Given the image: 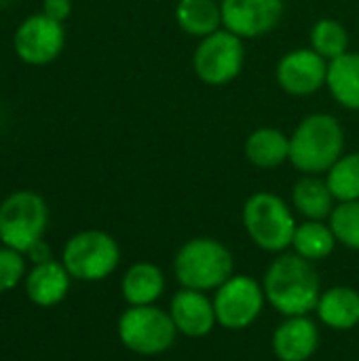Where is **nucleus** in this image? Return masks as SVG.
I'll return each instance as SVG.
<instances>
[{"label": "nucleus", "mask_w": 359, "mask_h": 361, "mask_svg": "<svg viewBox=\"0 0 359 361\" xmlns=\"http://www.w3.org/2000/svg\"><path fill=\"white\" fill-rule=\"evenodd\" d=\"M267 302L284 317L309 315L322 296L320 273L298 254H277L262 277Z\"/></svg>", "instance_id": "1"}, {"label": "nucleus", "mask_w": 359, "mask_h": 361, "mask_svg": "<svg viewBox=\"0 0 359 361\" xmlns=\"http://www.w3.org/2000/svg\"><path fill=\"white\" fill-rule=\"evenodd\" d=\"M345 154V129L334 114L313 112L290 135V163L303 176H322Z\"/></svg>", "instance_id": "2"}, {"label": "nucleus", "mask_w": 359, "mask_h": 361, "mask_svg": "<svg viewBox=\"0 0 359 361\" xmlns=\"http://www.w3.org/2000/svg\"><path fill=\"white\" fill-rule=\"evenodd\" d=\"M174 275L182 288L216 292L235 275L231 250L214 237H195L180 245L174 258Z\"/></svg>", "instance_id": "3"}, {"label": "nucleus", "mask_w": 359, "mask_h": 361, "mask_svg": "<svg viewBox=\"0 0 359 361\" xmlns=\"http://www.w3.org/2000/svg\"><path fill=\"white\" fill-rule=\"evenodd\" d=\"M243 228L250 241L269 254H284L292 247V239L296 233V218L286 203L275 192H254L243 203L241 212Z\"/></svg>", "instance_id": "4"}, {"label": "nucleus", "mask_w": 359, "mask_h": 361, "mask_svg": "<svg viewBox=\"0 0 359 361\" xmlns=\"http://www.w3.org/2000/svg\"><path fill=\"white\" fill-rule=\"evenodd\" d=\"M121 262L116 239L104 231L91 228L72 235L61 252V264L72 279L93 283L110 277Z\"/></svg>", "instance_id": "5"}, {"label": "nucleus", "mask_w": 359, "mask_h": 361, "mask_svg": "<svg viewBox=\"0 0 359 361\" xmlns=\"http://www.w3.org/2000/svg\"><path fill=\"white\" fill-rule=\"evenodd\" d=\"M49 224L47 201L32 190H17L0 203V243L28 254Z\"/></svg>", "instance_id": "6"}, {"label": "nucleus", "mask_w": 359, "mask_h": 361, "mask_svg": "<svg viewBox=\"0 0 359 361\" xmlns=\"http://www.w3.org/2000/svg\"><path fill=\"white\" fill-rule=\"evenodd\" d=\"M116 332L123 347L142 357L167 353L178 336L169 311H163L154 305L127 307L118 317Z\"/></svg>", "instance_id": "7"}, {"label": "nucleus", "mask_w": 359, "mask_h": 361, "mask_svg": "<svg viewBox=\"0 0 359 361\" xmlns=\"http://www.w3.org/2000/svg\"><path fill=\"white\" fill-rule=\"evenodd\" d=\"M243 63V38L224 27L201 38L193 55V70L197 78L209 87H224L233 82L241 74Z\"/></svg>", "instance_id": "8"}, {"label": "nucleus", "mask_w": 359, "mask_h": 361, "mask_svg": "<svg viewBox=\"0 0 359 361\" xmlns=\"http://www.w3.org/2000/svg\"><path fill=\"white\" fill-rule=\"evenodd\" d=\"M212 300L218 326L231 332H239L256 324L267 305L262 283L243 273H235L226 283H222Z\"/></svg>", "instance_id": "9"}, {"label": "nucleus", "mask_w": 359, "mask_h": 361, "mask_svg": "<svg viewBox=\"0 0 359 361\" xmlns=\"http://www.w3.org/2000/svg\"><path fill=\"white\" fill-rule=\"evenodd\" d=\"M66 44V30L61 21L44 13L30 15L19 23L13 36L15 53L30 66H47L59 57Z\"/></svg>", "instance_id": "10"}, {"label": "nucleus", "mask_w": 359, "mask_h": 361, "mask_svg": "<svg viewBox=\"0 0 359 361\" xmlns=\"http://www.w3.org/2000/svg\"><path fill=\"white\" fill-rule=\"evenodd\" d=\"M222 27L239 38H260L273 32L286 11L284 0H222Z\"/></svg>", "instance_id": "11"}, {"label": "nucleus", "mask_w": 359, "mask_h": 361, "mask_svg": "<svg viewBox=\"0 0 359 361\" xmlns=\"http://www.w3.org/2000/svg\"><path fill=\"white\" fill-rule=\"evenodd\" d=\"M328 61L313 49H294L286 53L275 68L277 85L294 97L317 93L326 85Z\"/></svg>", "instance_id": "12"}, {"label": "nucleus", "mask_w": 359, "mask_h": 361, "mask_svg": "<svg viewBox=\"0 0 359 361\" xmlns=\"http://www.w3.org/2000/svg\"><path fill=\"white\" fill-rule=\"evenodd\" d=\"M169 315L178 334L186 338H205L218 326L214 300L205 292L182 288L169 302Z\"/></svg>", "instance_id": "13"}, {"label": "nucleus", "mask_w": 359, "mask_h": 361, "mask_svg": "<svg viewBox=\"0 0 359 361\" xmlns=\"http://www.w3.org/2000/svg\"><path fill=\"white\" fill-rule=\"evenodd\" d=\"M279 361H309L320 347V328L309 315L284 317L271 338Z\"/></svg>", "instance_id": "14"}, {"label": "nucleus", "mask_w": 359, "mask_h": 361, "mask_svg": "<svg viewBox=\"0 0 359 361\" xmlns=\"http://www.w3.org/2000/svg\"><path fill=\"white\" fill-rule=\"evenodd\" d=\"M25 294L28 300L36 307L42 309H51L59 302L66 300L68 292H70V283L72 277L66 271V267L61 264V260H47L40 264H34L25 279Z\"/></svg>", "instance_id": "15"}, {"label": "nucleus", "mask_w": 359, "mask_h": 361, "mask_svg": "<svg viewBox=\"0 0 359 361\" xmlns=\"http://www.w3.org/2000/svg\"><path fill=\"white\" fill-rule=\"evenodd\" d=\"M315 313L326 328L349 332L359 326V292L349 286H334L322 292Z\"/></svg>", "instance_id": "16"}, {"label": "nucleus", "mask_w": 359, "mask_h": 361, "mask_svg": "<svg viewBox=\"0 0 359 361\" xmlns=\"http://www.w3.org/2000/svg\"><path fill=\"white\" fill-rule=\"evenodd\" d=\"M121 294L129 307L154 305L165 294V273L154 262H135L121 279Z\"/></svg>", "instance_id": "17"}, {"label": "nucleus", "mask_w": 359, "mask_h": 361, "mask_svg": "<svg viewBox=\"0 0 359 361\" xmlns=\"http://www.w3.org/2000/svg\"><path fill=\"white\" fill-rule=\"evenodd\" d=\"M245 159L258 169H277L290 161V137L275 127H260L245 140Z\"/></svg>", "instance_id": "18"}, {"label": "nucleus", "mask_w": 359, "mask_h": 361, "mask_svg": "<svg viewBox=\"0 0 359 361\" xmlns=\"http://www.w3.org/2000/svg\"><path fill=\"white\" fill-rule=\"evenodd\" d=\"M336 199L328 188L326 178L303 176L292 188V207L305 220H330Z\"/></svg>", "instance_id": "19"}, {"label": "nucleus", "mask_w": 359, "mask_h": 361, "mask_svg": "<svg viewBox=\"0 0 359 361\" xmlns=\"http://www.w3.org/2000/svg\"><path fill=\"white\" fill-rule=\"evenodd\" d=\"M326 87L334 102L345 110H359V53L347 51L328 61Z\"/></svg>", "instance_id": "20"}, {"label": "nucleus", "mask_w": 359, "mask_h": 361, "mask_svg": "<svg viewBox=\"0 0 359 361\" xmlns=\"http://www.w3.org/2000/svg\"><path fill=\"white\" fill-rule=\"evenodd\" d=\"M174 15L178 27L199 40L222 30V6L218 0H178Z\"/></svg>", "instance_id": "21"}, {"label": "nucleus", "mask_w": 359, "mask_h": 361, "mask_svg": "<svg viewBox=\"0 0 359 361\" xmlns=\"http://www.w3.org/2000/svg\"><path fill=\"white\" fill-rule=\"evenodd\" d=\"M339 241L330 224L322 220H305L303 224L296 226L294 239H292V250L300 258L309 262H322L330 258L336 250Z\"/></svg>", "instance_id": "22"}, {"label": "nucleus", "mask_w": 359, "mask_h": 361, "mask_svg": "<svg viewBox=\"0 0 359 361\" xmlns=\"http://www.w3.org/2000/svg\"><path fill=\"white\" fill-rule=\"evenodd\" d=\"M311 49L317 55H322L326 61L341 57L343 53L349 51L347 27L332 17H324V19L315 21L311 27Z\"/></svg>", "instance_id": "23"}, {"label": "nucleus", "mask_w": 359, "mask_h": 361, "mask_svg": "<svg viewBox=\"0 0 359 361\" xmlns=\"http://www.w3.org/2000/svg\"><path fill=\"white\" fill-rule=\"evenodd\" d=\"M328 188L339 203L359 199V150L343 154L326 173Z\"/></svg>", "instance_id": "24"}, {"label": "nucleus", "mask_w": 359, "mask_h": 361, "mask_svg": "<svg viewBox=\"0 0 359 361\" xmlns=\"http://www.w3.org/2000/svg\"><path fill=\"white\" fill-rule=\"evenodd\" d=\"M328 224L332 226L336 241L343 247L351 252H359V199L339 203Z\"/></svg>", "instance_id": "25"}, {"label": "nucleus", "mask_w": 359, "mask_h": 361, "mask_svg": "<svg viewBox=\"0 0 359 361\" xmlns=\"http://www.w3.org/2000/svg\"><path fill=\"white\" fill-rule=\"evenodd\" d=\"M25 254L11 250V247H0V294L11 292L17 288L28 271H25Z\"/></svg>", "instance_id": "26"}, {"label": "nucleus", "mask_w": 359, "mask_h": 361, "mask_svg": "<svg viewBox=\"0 0 359 361\" xmlns=\"http://www.w3.org/2000/svg\"><path fill=\"white\" fill-rule=\"evenodd\" d=\"M42 8H44L42 11L44 15H49L51 19L63 23L70 17V13H72V2L70 0H44Z\"/></svg>", "instance_id": "27"}, {"label": "nucleus", "mask_w": 359, "mask_h": 361, "mask_svg": "<svg viewBox=\"0 0 359 361\" xmlns=\"http://www.w3.org/2000/svg\"><path fill=\"white\" fill-rule=\"evenodd\" d=\"M25 256H28V260H30L32 264H40V262H47V260H53L51 250H49V245H47L44 241H38Z\"/></svg>", "instance_id": "28"}]
</instances>
